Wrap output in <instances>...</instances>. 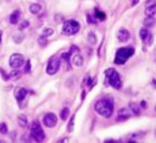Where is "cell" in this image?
<instances>
[{"label": "cell", "instance_id": "28", "mask_svg": "<svg viewBox=\"0 0 156 143\" xmlns=\"http://www.w3.org/2000/svg\"><path fill=\"white\" fill-rule=\"evenodd\" d=\"M96 17L103 21V20H105V13L102 11H99V10H96Z\"/></svg>", "mask_w": 156, "mask_h": 143}, {"label": "cell", "instance_id": "12", "mask_svg": "<svg viewBox=\"0 0 156 143\" xmlns=\"http://www.w3.org/2000/svg\"><path fill=\"white\" fill-rule=\"evenodd\" d=\"M20 19H21V12L19 10H15L14 12H12V14L9 17V22L12 24V25H15L20 22Z\"/></svg>", "mask_w": 156, "mask_h": 143}, {"label": "cell", "instance_id": "14", "mask_svg": "<svg viewBox=\"0 0 156 143\" xmlns=\"http://www.w3.org/2000/svg\"><path fill=\"white\" fill-rule=\"evenodd\" d=\"M129 107L130 111L135 114V115H140V105L138 103H135V102H130L129 103Z\"/></svg>", "mask_w": 156, "mask_h": 143}, {"label": "cell", "instance_id": "7", "mask_svg": "<svg viewBox=\"0 0 156 143\" xmlns=\"http://www.w3.org/2000/svg\"><path fill=\"white\" fill-rule=\"evenodd\" d=\"M60 65H61V62L58 58H52L50 59L48 63V66H47V74L48 75H54L56 74L60 68Z\"/></svg>", "mask_w": 156, "mask_h": 143}, {"label": "cell", "instance_id": "33", "mask_svg": "<svg viewBox=\"0 0 156 143\" xmlns=\"http://www.w3.org/2000/svg\"><path fill=\"white\" fill-rule=\"evenodd\" d=\"M1 40H2V30L0 29V44H1Z\"/></svg>", "mask_w": 156, "mask_h": 143}, {"label": "cell", "instance_id": "24", "mask_svg": "<svg viewBox=\"0 0 156 143\" xmlns=\"http://www.w3.org/2000/svg\"><path fill=\"white\" fill-rule=\"evenodd\" d=\"M88 41H89L90 44H97V36H96V34H93V33L88 34Z\"/></svg>", "mask_w": 156, "mask_h": 143}, {"label": "cell", "instance_id": "15", "mask_svg": "<svg viewBox=\"0 0 156 143\" xmlns=\"http://www.w3.org/2000/svg\"><path fill=\"white\" fill-rule=\"evenodd\" d=\"M143 24H144L145 27L152 28L154 25H155V19H154V17H147L145 20H144Z\"/></svg>", "mask_w": 156, "mask_h": 143}, {"label": "cell", "instance_id": "20", "mask_svg": "<svg viewBox=\"0 0 156 143\" xmlns=\"http://www.w3.org/2000/svg\"><path fill=\"white\" fill-rule=\"evenodd\" d=\"M20 77H21V72L19 71H12L8 75V78L12 79V80H16V79H19Z\"/></svg>", "mask_w": 156, "mask_h": 143}, {"label": "cell", "instance_id": "26", "mask_svg": "<svg viewBox=\"0 0 156 143\" xmlns=\"http://www.w3.org/2000/svg\"><path fill=\"white\" fill-rule=\"evenodd\" d=\"M0 133H2V134H7L8 133V127H7L5 122H1L0 124Z\"/></svg>", "mask_w": 156, "mask_h": 143}, {"label": "cell", "instance_id": "5", "mask_svg": "<svg viewBox=\"0 0 156 143\" xmlns=\"http://www.w3.org/2000/svg\"><path fill=\"white\" fill-rule=\"evenodd\" d=\"M79 29H80V25L75 20L65 21L63 24V33L65 35H75L79 32Z\"/></svg>", "mask_w": 156, "mask_h": 143}, {"label": "cell", "instance_id": "27", "mask_svg": "<svg viewBox=\"0 0 156 143\" xmlns=\"http://www.w3.org/2000/svg\"><path fill=\"white\" fill-rule=\"evenodd\" d=\"M54 30L52 28H44L42 30V35L43 36H46V37H48V36H51V35H53Z\"/></svg>", "mask_w": 156, "mask_h": 143}, {"label": "cell", "instance_id": "18", "mask_svg": "<svg viewBox=\"0 0 156 143\" xmlns=\"http://www.w3.org/2000/svg\"><path fill=\"white\" fill-rule=\"evenodd\" d=\"M17 122H19V125L22 127V128H25L27 126V117L25 115H20L17 117Z\"/></svg>", "mask_w": 156, "mask_h": 143}, {"label": "cell", "instance_id": "29", "mask_svg": "<svg viewBox=\"0 0 156 143\" xmlns=\"http://www.w3.org/2000/svg\"><path fill=\"white\" fill-rule=\"evenodd\" d=\"M29 26V22L28 21H24V22L21 24V26H20V29H24L25 27H28Z\"/></svg>", "mask_w": 156, "mask_h": 143}, {"label": "cell", "instance_id": "30", "mask_svg": "<svg viewBox=\"0 0 156 143\" xmlns=\"http://www.w3.org/2000/svg\"><path fill=\"white\" fill-rule=\"evenodd\" d=\"M29 72H31V61L28 60L25 66V73H29Z\"/></svg>", "mask_w": 156, "mask_h": 143}, {"label": "cell", "instance_id": "31", "mask_svg": "<svg viewBox=\"0 0 156 143\" xmlns=\"http://www.w3.org/2000/svg\"><path fill=\"white\" fill-rule=\"evenodd\" d=\"M156 2L155 0H149L147 2H146V7H150V6H154Z\"/></svg>", "mask_w": 156, "mask_h": 143}, {"label": "cell", "instance_id": "19", "mask_svg": "<svg viewBox=\"0 0 156 143\" xmlns=\"http://www.w3.org/2000/svg\"><path fill=\"white\" fill-rule=\"evenodd\" d=\"M68 116H70V109L68 107H63V110L61 111V113H60L61 119L62 120H66Z\"/></svg>", "mask_w": 156, "mask_h": 143}, {"label": "cell", "instance_id": "34", "mask_svg": "<svg viewBox=\"0 0 156 143\" xmlns=\"http://www.w3.org/2000/svg\"><path fill=\"white\" fill-rule=\"evenodd\" d=\"M141 105L143 106V109H145V102H142V103H141Z\"/></svg>", "mask_w": 156, "mask_h": 143}, {"label": "cell", "instance_id": "16", "mask_svg": "<svg viewBox=\"0 0 156 143\" xmlns=\"http://www.w3.org/2000/svg\"><path fill=\"white\" fill-rule=\"evenodd\" d=\"M41 6L40 5H38V3H33V5H31V7H29V11H31V13H33V14H38L39 12L41 11Z\"/></svg>", "mask_w": 156, "mask_h": 143}, {"label": "cell", "instance_id": "21", "mask_svg": "<svg viewBox=\"0 0 156 143\" xmlns=\"http://www.w3.org/2000/svg\"><path fill=\"white\" fill-rule=\"evenodd\" d=\"M150 32H149V29H146V28H142L140 30V37L141 39L143 40V41H145V40H147V38L150 37Z\"/></svg>", "mask_w": 156, "mask_h": 143}, {"label": "cell", "instance_id": "13", "mask_svg": "<svg viewBox=\"0 0 156 143\" xmlns=\"http://www.w3.org/2000/svg\"><path fill=\"white\" fill-rule=\"evenodd\" d=\"M73 64L77 67H81V66L84 65V59H82V56L80 54H75L73 56Z\"/></svg>", "mask_w": 156, "mask_h": 143}, {"label": "cell", "instance_id": "11", "mask_svg": "<svg viewBox=\"0 0 156 143\" xmlns=\"http://www.w3.org/2000/svg\"><path fill=\"white\" fill-rule=\"evenodd\" d=\"M117 38L120 42H127L130 38V34L128 32V29L126 28H120L117 33Z\"/></svg>", "mask_w": 156, "mask_h": 143}, {"label": "cell", "instance_id": "6", "mask_svg": "<svg viewBox=\"0 0 156 143\" xmlns=\"http://www.w3.org/2000/svg\"><path fill=\"white\" fill-rule=\"evenodd\" d=\"M10 66L14 70L20 68L23 64H24V56L21 53H14L10 56V60H9Z\"/></svg>", "mask_w": 156, "mask_h": 143}, {"label": "cell", "instance_id": "9", "mask_svg": "<svg viewBox=\"0 0 156 143\" xmlns=\"http://www.w3.org/2000/svg\"><path fill=\"white\" fill-rule=\"evenodd\" d=\"M130 117H131V113H130L129 109H127V107H121L117 113V120L118 121L127 120Z\"/></svg>", "mask_w": 156, "mask_h": 143}, {"label": "cell", "instance_id": "10", "mask_svg": "<svg viewBox=\"0 0 156 143\" xmlns=\"http://www.w3.org/2000/svg\"><path fill=\"white\" fill-rule=\"evenodd\" d=\"M27 94V90L23 87H17V88L14 90V97L17 102H22L23 100L25 99Z\"/></svg>", "mask_w": 156, "mask_h": 143}, {"label": "cell", "instance_id": "17", "mask_svg": "<svg viewBox=\"0 0 156 143\" xmlns=\"http://www.w3.org/2000/svg\"><path fill=\"white\" fill-rule=\"evenodd\" d=\"M156 13V5L154 6H150V7H146L145 9V14L146 17H154Z\"/></svg>", "mask_w": 156, "mask_h": 143}, {"label": "cell", "instance_id": "3", "mask_svg": "<svg viewBox=\"0 0 156 143\" xmlns=\"http://www.w3.org/2000/svg\"><path fill=\"white\" fill-rule=\"evenodd\" d=\"M105 76L108 78V83L115 89L121 88V79L119 77V74L114 68H108L105 71Z\"/></svg>", "mask_w": 156, "mask_h": 143}, {"label": "cell", "instance_id": "22", "mask_svg": "<svg viewBox=\"0 0 156 143\" xmlns=\"http://www.w3.org/2000/svg\"><path fill=\"white\" fill-rule=\"evenodd\" d=\"M23 40H24V35L22 33H16L13 35V41L15 44H21Z\"/></svg>", "mask_w": 156, "mask_h": 143}, {"label": "cell", "instance_id": "1", "mask_svg": "<svg viewBox=\"0 0 156 143\" xmlns=\"http://www.w3.org/2000/svg\"><path fill=\"white\" fill-rule=\"evenodd\" d=\"M94 110L101 116L105 117V118H110L113 115L114 112V102L112 99L108 98H104V99L99 100L96 105H94Z\"/></svg>", "mask_w": 156, "mask_h": 143}, {"label": "cell", "instance_id": "2", "mask_svg": "<svg viewBox=\"0 0 156 143\" xmlns=\"http://www.w3.org/2000/svg\"><path fill=\"white\" fill-rule=\"evenodd\" d=\"M133 53H135V49L131 46L118 49L117 52H116L115 60H114L115 64H117V65H124L125 63L127 62V60L133 55Z\"/></svg>", "mask_w": 156, "mask_h": 143}, {"label": "cell", "instance_id": "23", "mask_svg": "<svg viewBox=\"0 0 156 143\" xmlns=\"http://www.w3.org/2000/svg\"><path fill=\"white\" fill-rule=\"evenodd\" d=\"M38 44H39V46H41V47H46V46L48 44V38H47L46 36L41 35V36L38 38Z\"/></svg>", "mask_w": 156, "mask_h": 143}, {"label": "cell", "instance_id": "25", "mask_svg": "<svg viewBox=\"0 0 156 143\" xmlns=\"http://www.w3.org/2000/svg\"><path fill=\"white\" fill-rule=\"evenodd\" d=\"M74 125H75V116L73 115L70 117V120L68 122V126H67V130L70 132H72L74 130Z\"/></svg>", "mask_w": 156, "mask_h": 143}, {"label": "cell", "instance_id": "32", "mask_svg": "<svg viewBox=\"0 0 156 143\" xmlns=\"http://www.w3.org/2000/svg\"><path fill=\"white\" fill-rule=\"evenodd\" d=\"M139 1H140V0H132V6H135V5H137Z\"/></svg>", "mask_w": 156, "mask_h": 143}, {"label": "cell", "instance_id": "4", "mask_svg": "<svg viewBox=\"0 0 156 143\" xmlns=\"http://www.w3.org/2000/svg\"><path fill=\"white\" fill-rule=\"evenodd\" d=\"M31 137L33 140H35L36 142H43L46 136H44V132H43L41 126L39 125L38 121H34L31 128Z\"/></svg>", "mask_w": 156, "mask_h": 143}, {"label": "cell", "instance_id": "8", "mask_svg": "<svg viewBox=\"0 0 156 143\" xmlns=\"http://www.w3.org/2000/svg\"><path fill=\"white\" fill-rule=\"evenodd\" d=\"M43 124L48 128H53L58 124V117L53 113H48L43 116Z\"/></svg>", "mask_w": 156, "mask_h": 143}]
</instances>
